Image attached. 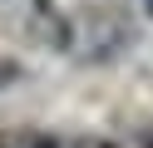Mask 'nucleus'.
Returning a JSON list of instances; mask_svg holds the SVG:
<instances>
[{
	"label": "nucleus",
	"mask_w": 153,
	"mask_h": 148,
	"mask_svg": "<svg viewBox=\"0 0 153 148\" xmlns=\"http://www.w3.org/2000/svg\"><path fill=\"white\" fill-rule=\"evenodd\" d=\"M0 35L20 39L35 49H54V54H69V15H64L54 0H0Z\"/></svg>",
	"instance_id": "1"
},
{
	"label": "nucleus",
	"mask_w": 153,
	"mask_h": 148,
	"mask_svg": "<svg viewBox=\"0 0 153 148\" xmlns=\"http://www.w3.org/2000/svg\"><path fill=\"white\" fill-rule=\"evenodd\" d=\"M138 148H153V128H143V133H138Z\"/></svg>",
	"instance_id": "4"
},
{
	"label": "nucleus",
	"mask_w": 153,
	"mask_h": 148,
	"mask_svg": "<svg viewBox=\"0 0 153 148\" xmlns=\"http://www.w3.org/2000/svg\"><path fill=\"white\" fill-rule=\"evenodd\" d=\"M0 148H59V143H54V133H45L35 123H10L0 128Z\"/></svg>",
	"instance_id": "2"
},
{
	"label": "nucleus",
	"mask_w": 153,
	"mask_h": 148,
	"mask_svg": "<svg viewBox=\"0 0 153 148\" xmlns=\"http://www.w3.org/2000/svg\"><path fill=\"white\" fill-rule=\"evenodd\" d=\"M15 79H20V64L15 59H0V89H10Z\"/></svg>",
	"instance_id": "3"
},
{
	"label": "nucleus",
	"mask_w": 153,
	"mask_h": 148,
	"mask_svg": "<svg viewBox=\"0 0 153 148\" xmlns=\"http://www.w3.org/2000/svg\"><path fill=\"white\" fill-rule=\"evenodd\" d=\"M138 5H143V15H148V20H153V0H138Z\"/></svg>",
	"instance_id": "5"
}]
</instances>
